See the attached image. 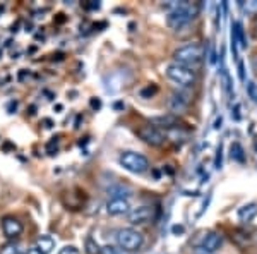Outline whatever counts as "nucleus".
Instances as JSON below:
<instances>
[{
	"instance_id": "1",
	"label": "nucleus",
	"mask_w": 257,
	"mask_h": 254,
	"mask_svg": "<svg viewBox=\"0 0 257 254\" xmlns=\"http://www.w3.org/2000/svg\"><path fill=\"white\" fill-rule=\"evenodd\" d=\"M167 7L170 9L167 16V23L175 31L189 26L194 21V18L199 14V6L194 2H173Z\"/></svg>"
},
{
	"instance_id": "2",
	"label": "nucleus",
	"mask_w": 257,
	"mask_h": 254,
	"mask_svg": "<svg viewBox=\"0 0 257 254\" xmlns=\"http://www.w3.org/2000/svg\"><path fill=\"white\" fill-rule=\"evenodd\" d=\"M206 57V48L201 43H189L177 48L173 52V60L178 65H184L187 69H197Z\"/></svg>"
},
{
	"instance_id": "3",
	"label": "nucleus",
	"mask_w": 257,
	"mask_h": 254,
	"mask_svg": "<svg viewBox=\"0 0 257 254\" xmlns=\"http://www.w3.org/2000/svg\"><path fill=\"white\" fill-rule=\"evenodd\" d=\"M165 74H167V77L170 79V81L175 82V84H178L184 90L192 88V86L197 82L196 70L187 69V67H184V65H178V64H175V62H172V64L167 65Z\"/></svg>"
},
{
	"instance_id": "4",
	"label": "nucleus",
	"mask_w": 257,
	"mask_h": 254,
	"mask_svg": "<svg viewBox=\"0 0 257 254\" xmlns=\"http://www.w3.org/2000/svg\"><path fill=\"white\" fill-rule=\"evenodd\" d=\"M115 239H117L118 247L123 249V251H127V252L139 251L144 244V235L141 234L139 230L131 228V227H125V228H120V230H117Z\"/></svg>"
},
{
	"instance_id": "5",
	"label": "nucleus",
	"mask_w": 257,
	"mask_h": 254,
	"mask_svg": "<svg viewBox=\"0 0 257 254\" xmlns=\"http://www.w3.org/2000/svg\"><path fill=\"white\" fill-rule=\"evenodd\" d=\"M120 165L132 174H144L149 168V161L143 153L138 151H123L118 158Z\"/></svg>"
},
{
	"instance_id": "6",
	"label": "nucleus",
	"mask_w": 257,
	"mask_h": 254,
	"mask_svg": "<svg viewBox=\"0 0 257 254\" xmlns=\"http://www.w3.org/2000/svg\"><path fill=\"white\" fill-rule=\"evenodd\" d=\"M158 218V208L151 205H143L128 211L127 220L131 225H146Z\"/></svg>"
},
{
	"instance_id": "7",
	"label": "nucleus",
	"mask_w": 257,
	"mask_h": 254,
	"mask_svg": "<svg viewBox=\"0 0 257 254\" xmlns=\"http://www.w3.org/2000/svg\"><path fill=\"white\" fill-rule=\"evenodd\" d=\"M138 136L146 144H149V146H161V144L165 143V139H167V134H165L161 129L151 126V124L139 127L138 129Z\"/></svg>"
},
{
	"instance_id": "8",
	"label": "nucleus",
	"mask_w": 257,
	"mask_h": 254,
	"mask_svg": "<svg viewBox=\"0 0 257 254\" xmlns=\"http://www.w3.org/2000/svg\"><path fill=\"white\" fill-rule=\"evenodd\" d=\"M189 103H190V95L187 91H175L168 100V108L172 110V115H177L187 110Z\"/></svg>"
},
{
	"instance_id": "9",
	"label": "nucleus",
	"mask_w": 257,
	"mask_h": 254,
	"mask_svg": "<svg viewBox=\"0 0 257 254\" xmlns=\"http://www.w3.org/2000/svg\"><path fill=\"white\" fill-rule=\"evenodd\" d=\"M106 211L111 216H120V215H128L131 211V203L125 198H111L106 203Z\"/></svg>"
},
{
	"instance_id": "10",
	"label": "nucleus",
	"mask_w": 257,
	"mask_h": 254,
	"mask_svg": "<svg viewBox=\"0 0 257 254\" xmlns=\"http://www.w3.org/2000/svg\"><path fill=\"white\" fill-rule=\"evenodd\" d=\"M2 230L7 239H16V237L23 234V223L18 218H14V216H6L2 220Z\"/></svg>"
},
{
	"instance_id": "11",
	"label": "nucleus",
	"mask_w": 257,
	"mask_h": 254,
	"mask_svg": "<svg viewBox=\"0 0 257 254\" xmlns=\"http://www.w3.org/2000/svg\"><path fill=\"white\" fill-rule=\"evenodd\" d=\"M223 244V237L218 232H208L204 237H202V242H201V249L202 251H208V252H216Z\"/></svg>"
},
{
	"instance_id": "12",
	"label": "nucleus",
	"mask_w": 257,
	"mask_h": 254,
	"mask_svg": "<svg viewBox=\"0 0 257 254\" xmlns=\"http://www.w3.org/2000/svg\"><path fill=\"white\" fill-rule=\"evenodd\" d=\"M151 126L158 127V129H172L177 126V117L172 114L168 115H160V117H153L151 119Z\"/></svg>"
},
{
	"instance_id": "13",
	"label": "nucleus",
	"mask_w": 257,
	"mask_h": 254,
	"mask_svg": "<svg viewBox=\"0 0 257 254\" xmlns=\"http://www.w3.org/2000/svg\"><path fill=\"white\" fill-rule=\"evenodd\" d=\"M255 216H257V205H255V203H248V205H243L238 210V220L242 223L252 222Z\"/></svg>"
},
{
	"instance_id": "14",
	"label": "nucleus",
	"mask_w": 257,
	"mask_h": 254,
	"mask_svg": "<svg viewBox=\"0 0 257 254\" xmlns=\"http://www.w3.org/2000/svg\"><path fill=\"white\" fill-rule=\"evenodd\" d=\"M36 249L41 252V254H50L55 249V240L52 239L50 235H41L36 239V245H35Z\"/></svg>"
},
{
	"instance_id": "15",
	"label": "nucleus",
	"mask_w": 257,
	"mask_h": 254,
	"mask_svg": "<svg viewBox=\"0 0 257 254\" xmlns=\"http://www.w3.org/2000/svg\"><path fill=\"white\" fill-rule=\"evenodd\" d=\"M230 156H231V160L237 161V163H245V151H243V148L240 143H231Z\"/></svg>"
},
{
	"instance_id": "16",
	"label": "nucleus",
	"mask_w": 257,
	"mask_h": 254,
	"mask_svg": "<svg viewBox=\"0 0 257 254\" xmlns=\"http://www.w3.org/2000/svg\"><path fill=\"white\" fill-rule=\"evenodd\" d=\"M231 36L237 41V45L240 48H245L247 43H245V36H243V30H242V24L240 23H233L231 24Z\"/></svg>"
},
{
	"instance_id": "17",
	"label": "nucleus",
	"mask_w": 257,
	"mask_h": 254,
	"mask_svg": "<svg viewBox=\"0 0 257 254\" xmlns=\"http://www.w3.org/2000/svg\"><path fill=\"white\" fill-rule=\"evenodd\" d=\"M86 252L88 254H101V247L96 244V240L93 237H88L86 239Z\"/></svg>"
},
{
	"instance_id": "18",
	"label": "nucleus",
	"mask_w": 257,
	"mask_h": 254,
	"mask_svg": "<svg viewBox=\"0 0 257 254\" xmlns=\"http://www.w3.org/2000/svg\"><path fill=\"white\" fill-rule=\"evenodd\" d=\"M101 254H132V252L123 251V249H120L118 245H103Z\"/></svg>"
},
{
	"instance_id": "19",
	"label": "nucleus",
	"mask_w": 257,
	"mask_h": 254,
	"mask_svg": "<svg viewBox=\"0 0 257 254\" xmlns=\"http://www.w3.org/2000/svg\"><path fill=\"white\" fill-rule=\"evenodd\" d=\"M0 254H19V247H18V244H14V242L6 244L2 249H0Z\"/></svg>"
},
{
	"instance_id": "20",
	"label": "nucleus",
	"mask_w": 257,
	"mask_h": 254,
	"mask_svg": "<svg viewBox=\"0 0 257 254\" xmlns=\"http://www.w3.org/2000/svg\"><path fill=\"white\" fill-rule=\"evenodd\" d=\"M247 95H248V98H252V102L257 103V84L255 82H252V81L247 82Z\"/></svg>"
},
{
	"instance_id": "21",
	"label": "nucleus",
	"mask_w": 257,
	"mask_h": 254,
	"mask_svg": "<svg viewBox=\"0 0 257 254\" xmlns=\"http://www.w3.org/2000/svg\"><path fill=\"white\" fill-rule=\"evenodd\" d=\"M156 91H158V88H156V86H148L146 90L141 91V97H143V98H151L153 95L156 93Z\"/></svg>"
},
{
	"instance_id": "22",
	"label": "nucleus",
	"mask_w": 257,
	"mask_h": 254,
	"mask_svg": "<svg viewBox=\"0 0 257 254\" xmlns=\"http://www.w3.org/2000/svg\"><path fill=\"white\" fill-rule=\"evenodd\" d=\"M59 254H79V249L76 245H65V247L60 249Z\"/></svg>"
},
{
	"instance_id": "23",
	"label": "nucleus",
	"mask_w": 257,
	"mask_h": 254,
	"mask_svg": "<svg viewBox=\"0 0 257 254\" xmlns=\"http://www.w3.org/2000/svg\"><path fill=\"white\" fill-rule=\"evenodd\" d=\"M221 153H223V148H221V144H219L218 151H216V158H214V166H216V168H221Z\"/></svg>"
},
{
	"instance_id": "24",
	"label": "nucleus",
	"mask_w": 257,
	"mask_h": 254,
	"mask_svg": "<svg viewBox=\"0 0 257 254\" xmlns=\"http://www.w3.org/2000/svg\"><path fill=\"white\" fill-rule=\"evenodd\" d=\"M243 9H245L247 12H255L257 11V0H252V2L243 4Z\"/></svg>"
},
{
	"instance_id": "25",
	"label": "nucleus",
	"mask_w": 257,
	"mask_h": 254,
	"mask_svg": "<svg viewBox=\"0 0 257 254\" xmlns=\"http://www.w3.org/2000/svg\"><path fill=\"white\" fill-rule=\"evenodd\" d=\"M238 76H240L242 81H245V72H243V64H242V62L238 64Z\"/></svg>"
},
{
	"instance_id": "26",
	"label": "nucleus",
	"mask_w": 257,
	"mask_h": 254,
	"mask_svg": "<svg viewBox=\"0 0 257 254\" xmlns=\"http://www.w3.org/2000/svg\"><path fill=\"white\" fill-rule=\"evenodd\" d=\"M172 232L173 234H182V232H184V227H182V225H175V227L172 228Z\"/></svg>"
},
{
	"instance_id": "27",
	"label": "nucleus",
	"mask_w": 257,
	"mask_h": 254,
	"mask_svg": "<svg viewBox=\"0 0 257 254\" xmlns=\"http://www.w3.org/2000/svg\"><path fill=\"white\" fill-rule=\"evenodd\" d=\"M26 254H41L40 251H38V249H36V247H33V249H30V251H28Z\"/></svg>"
},
{
	"instance_id": "28",
	"label": "nucleus",
	"mask_w": 257,
	"mask_h": 254,
	"mask_svg": "<svg viewBox=\"0 0 257 254\" xmlns=\"http://www.w3.org/2000/svg\"><path fill=\"white\" fill-rule=\"evenodd\" d=\"M197 254H213V252H208V251H202V249H199Z\"/></svg>"
},
{
	"instance_id": "29",
	"label": "nucleus",
	"mask_w": 257,
	"mask_h": 254,
	"mask_svg": "<svg viewBox=\"0 0 257 254\" xmlns=\"http://www.w3.org/2000/svg\"><path fill=\"white\" fill-rule=\"evenodd\" d=\"M91 105H93V107H99V102H94V100H93V102H91Z\"/></svg>"
},
{
	"instance_id": "30",
	"label": "nucleus",
	"mask_w": 257,
	"mask_h": 254,
	"mask_svg": "<svg viewBox=\"0 0 257 254\" xmlns=\"http://www.w3.org/2000/svg\"><path fill=\"white\" fill-rule=\"evenodd\" d=\"M115 108H123V103H115Z\"/></svg>"
}]
</instances>
